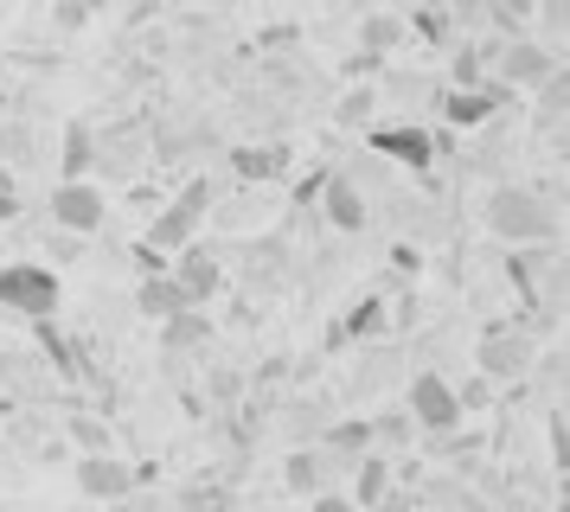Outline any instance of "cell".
Returning <instances> with one entry per match:
<instances>
[{
	"mask_svg": "<svg viewBox=\"0 0 570 512\" xmlns=\"http://www.w3.org/2000/svg\"><path fill=\"white\" fill-rule=\"evenodd\" d=\"M0 154L27 167V160H32V128H0Z\"/></svg>",
	"mask_w": 570,
	"mask_h": 512,
	"instance_id": "cell-31",
	"label": "cell"
},
{
	"mask_svg": "<svg viewBox=\"0 0 570 512\" xmlns=\"http://www.w3.org/2000/svg\"><path fill=\"white\" fill-rule=\"evenodd\" d=\"M52 20H58V26H65V32H71V26H83V20H90V7H58Z\"/></svg>",
	"mask_w": 570,
	"mask_h": 512,
	"instance_id": "cell-38",
	"label": "cell"
},
{
	"mask_svg": "<svg viewBox=\"0 0 570 512\" xmlns=\"http://www.w3.org/2000/svg\"><path fill=\"white\" fill-rule=\"evenodd\" d=\"M385 378H391V353H365V365H360V372H353V391H360V397H365L372 384H385Z\"/></svg>",
	"mask_w": 570,
	"mask_h": 512,
	"instance_id": "cell-29",
	"label": "cell"
},
{
	"mask_svg": "<svg viewBox=\"0 0 570 512\" xmlns=\"http://www.w3.org/2000/svg\"><path fill=\"white\" fill-rule=\"evenodd\" d=\"M564 71V51H551L539 39V32H525V39H513V46H500L493 51V83H507V90H539V83H551V77Z\"/></svg>",
	"mask_w": 570,
	"mask_h": 512,
	"instance_id": "cell-7",
	"label": "cell"
},
{
	"mask_svg": "<svg viewBox=\"0 0 570 512\" xmlns=\"http://www.w3.org/2000/svg\"><path fill=\"white\" fill-rule=\"evenodd\" d=\"M116 506H122V512H160V500H148V493H122Z\"/></svg>",
	"mask_w": 570,
	"mask_h": 512,
	"instance_id": "cell-37",
	"label": "cell"
},
{
	"mask_svg": "<svg viewBox=\"0 0 570 512\" xmlns=\"http://www.w3.org/2000/svg\"><path fill=\"white\" fill-rule=\"evenodd\" d=\"M141 154H148L141 128H129V135H97V167H90V174L135 179V174H141Z\"/></svg>",
	"mask_w": 570,
	"mask_h": 512,
	"instance_id": "cell-16",
	"label": "cell"
},
{
	"mask_svg": "<svg viewBox=\"0 0 570 512\" xmlns=\"http://www.w3.org/2000/svg\"><path fill=\"white\" fill-rule=\"evenodd\" d=\"M385 333H391L385 295H360V302H353L334 327H327V346H346V339H353V346H372V339H385Z\"/></svg>",
	"mask_w": 570,
	"mask_h": 512,
	"instance_id": "cell-12",
	"label": "cell"
},
{
	"mask_svg": "<svg viewBox=\"0 0 570 512\" xmlns=\"http://www.w3.org/2000/svg\"><path fill=\"white\" fill-rule=\"evenodd\" d=\"M564 20H570V7H564V0H544V7H539V26L551 32V39H544L551 51H564Z\"/></svg>",
	"mask_w": 570,
	"mask_h": 512,
	"instance_id": "cell-28",
	"label": "cell"
},
{
	"mask_svg": "<svg viewBox=\"0 0 570 512\" xmlns=\"http://www.w3.org/2000/svg\"><path fill=\"white\" fill-rule=\"evenodd\" d=\"M32 327H39V346L52 353L58 372H78V339H65V333H58V321H32Z\"/></svg>",
	"mask_w": 570,
	"mask_h": 512,
	"instance_id": "cell-26",
	"label": "cell"
},
{
	"mask_svg": "<svg viewBox=\"0 0 570 512\" xmlns=\"http://www.w3.org/2000/svg\"><path fill=\"white\" fill-rule=\"evenodd\" d=\"M551 512H570V506H564V500H558V506H551Z\"/></svg>",
	"mask_w": 570,
	"mask_h": 512,
	"instance_id": "cell-40",
	"label": "cell"
},
{
	"mask_svg": "<svg viewBox=\"0 0 570 512\" xmlns=\"http://www.w3.org/2000/svg\"><path fill=\"white\" fill-rule=\"evenodd\" d=\"M0 307L20 314V321H58L65 282H58L46 263H7V269H0Z\"/></svg>",
	"mask_w": 570,
	"mask_h": 512,
	"instance_id": "cell-3",
	"label": "cell"
},
{
	"mask_svg": "<svg viewBox=\"0 0 570 512\" xmlns=\"http://www.w3.org/2000/svg\"><path fill=\"white\" fill-rule=\"evenodd\" d=\"M391 486H397V461L372 449V455L353 461V493H346V500H353V512H372V506L391 493Z\"/></svg>",
	"mask_w": 570,
	"mask_h": 512,
	"instance_id": "cell-15",
	"label": "cell"
},
{
	"mask_svg": "<svg viewBox=\"0 0 570 512\" xmlns=\"http://www.w3.org/2000/svg\"><path fill=\"white\" fill-rule=\"evenodd\" d=\"M20 218V186H0V225Z\"/></svg>",
	"mask_w": 570,
	"mask_h": 512,
	"instance_id": "cell-36",
	"label": "cell"
},
{
	"mask_svg": "<svg viewBox=\"0 0 570 512\" xmlns=\"http://www.w3.org/2000/svg\"><path fill=\"white\" fill-rule=\"evenodd\" d=\"M564 102H570V77L558 71L551 83H539V90H532V122H539V128H558V122H564Z\"/></svg>",
	"mask_w": 570,
	"mask_h": 512,
	"instance_id": "cell-23",
	"label": "cell"
},
{
	"mask_svg": "<svg viewBox=\"0 0 570 512\" xmlns=\"http://www.w3.org/2000/svg\"><path fill=\"white\" fill-rule=\"evenodd\" d=\"M372 109H379V90H346L340 109H334V122L340 128H365V122H372Z\"/></svg>",
	"mask_w": 570,
	"mask_h": 512,
	"instance_id": "cell-27",
	"label": "cell"
},
{
	"mask_svg": "<svg viewBox=\"0 0 570 512\" xmlns=\"http://www.w3.org/2000/svg\"><path fill=\"white\" fill-rule=\"evenodd\" d=\"M90 167H97V128L71 122L65 135H58V174L65 179H90Z\"/></svg>",
	"mask_w": 570,
	"mask_h": 512,
	"instance_id": "cell-18",
	"label": "cell"
},
{
	"mask_svg": "<svg viewBox=\"0 0 570 512\" xmlns=\"http://www.w3.org/2000/svg\"><path fill=\"white\" fill-rule=\"evenodd\" d=\"M225 167H232L237 179L263 186V179H283L288 167H295V148H288V141H244V148L225 154Z\"/></svg>",
	"mask_w": 570,
	"mask_h": 512,
	"instance_id": "cell-14",
	"label": "cell"
},
{
	"mask_svg": "<svg viewBox=\"0 0 570 512\" xmlns=\"http://www.w3.org/2000/svg\"><path fill=\"white\" fill-rule=\"evenodd\" d=\"M283 486H288V493H302V500H314V493H334V467L321 461V449H288Z\"/></svg>",
	"mask_w": 570,
	"mask_h": 512,
	"instance_id": "cell-17",
	"label": "cell"
},
{
	"mask_svg": "<svg viewBox=\"0 0 570 512\" xmlns=\"http://www.w3.org/2000/svg\"><path fill=\"white\" fill-rule=\"evenodd\" d=\"M404 442H416L411 416H404V410H372V449L391 455V449H404Z\"/></svg>",
	"mask_w": 570,
	"mask_h": 512,
	"instance_id": "cell-24",
	"label": "cell"
},
{
	"mask_svg": "<svg viewBox=\"0 0 570 512\" xmlns=\"http://www.w3.org/2000/svg\"><path fill=\"white\" fill-rule=\"evenodd\" d=\"M109 218V199L104 186H90V179H58L52 186V230H65V237H97Z\"/></svg>",
	"mask_w": 570,
	"mask_h": 512,
	"instance_id": "cell-8",
	"label": "cell"
},
{
	"mask_svg": "<svg viewBox=\"0 0 570 512\" xmlns=\"http://www.w3.org/2000/svg\"><path fill=\"white\" fill-rule=\"evenodd\" d=\"M46 244H52V256H78V237H65V230H52Z\"/></svg>",
	"mask_w": 570,
	"mask_h": 512,
	"instance_id": "cell-39",
	"label": "cell"
},
{
	"mask_svg": "<svg viewBox=\"0 0 570 512\" xmlns=\"http://www.w3.org/2000/svg\"><path fill=\"white\" fill-rule=\"evenodd\" d=\"M404 46V13H365L360 20V51L365 58H385Z\"/></svg>",
	"mask_w": 570,
	"mask_h": 512,
	"instance_id": "cell-22",
	"label": "cell"
},
{
	"mask_svg": "<svg viewBox=\"0 0 570 512\" xmlns=\"http://www.w3.org/2000/svg\"><path fill=\"white\" fill-rule=\"evenodd\" d=\"M391 269H397V276H416V269H423L416 244H397V250H391Z\"/></svg>",
	"mask_w": 570,
	"mask_h": 512,
	"instance_id": "cell-33",
	"label": "cell"
},
{
	"mask_svg": "<svg viewBox=\"0 0 570 512\" xmlns=\"http://www.w3.org/2000/svg\"><path fill=\"white\" fill-rule=\"evenodd\" d=\"M321 186H327V167H314V174L295 186V205H314V199H321Z\"/></svg>",
	"mask_w": 570,
	"mask_h": 512,
	"instance_id": "cell-34",
	"label": "cell"
},
{
	"mask_svg": "<svg viewBox=\"0 0 570 512\" xmlns=\"http://www.w3.org/2000/svg\"><path fill=\"white\" fill-rule=\"evenodd\" d=\"M372 512H416V493H411V486H391V493H385Z\"/></svg>",
	"mask_w": 570,
	"mask_h": 512,
	"instance_id": "cell-32",
	"label": "cell"
},
{
	"mask_svg": "<svg viewBox=\"0 0 570 512\" xmlns=\"http://www.w3.org/2000/svg\"><path fill=\"white\" fill-rule=\"evenodd\" d=\"M365 148L379 154L385 167H411V174H430L442 154H449V141H442V135H430L423 122H372V128H365Z\"/></svg>",
	"mask_w": 570,
	"mask_h": 512,
	"instance_id": "cell-4",
	"label": "cell"
},
{
	"mask_svg": "<svg viewBox=\"0 0 570 512\" xmlns=\"http://www.w3.org/2000/svg\"><path fill=\"white\" fill-rule=\"evenodd\" d=\"M71 481H78L83 500H97V506H116L122 493H135V467L116 449L109 455H78L71 461Z\"/></svg>",
	"mask_w": 570,
	"mask_h": 512,
	"instance_id": "cell-9",
	"label": "cell"
},
{
	"mask_svg": "<svg viewBox=\"0 0 570 512\" xmlns=\"http://www.w3.org/2000/svg\"><path fill=\"white\" fill-rule=\"evenodd\" d=\"M532 365H539V346H532L519 327H507V321L481 327V346H474V372H481V384L532 378Z\"/></svg>",
	"mask_w": 570,
	"mask_h": 512,
	"instance_id": "cell-6",
	"label": "cell"
},
{
	"mask_svg": "<svg viewBox=\"0 0 570 512\" xmlns=\"http://www.w3.org/2000/svg\"><path fill=\"white\" fill-rule=\"evenodd\" d=\"M71 435L83 442V455H109V435H104V423H90V416H71Z\"/></svg>",
	"mask_w": 570,
	"mask_h": 512,
	"instance_id": "cell-30",
	"label": "cell"
},
{
	"mask_svg": "<svg viewBox=\"0 0 570 512\" xmlns=\"http://www.w3.org/2000/svg\"><path fill=\"white\" fill-rule=\"evenodd\" d=\"M212 339V321H206V307H186V314H174V321H160V346H167V358H180V353H199Z\"/></svg>",
	"mask_w": 570,
	"mask_h": 512,
	"instance_id": "cell-19",
	"label": "cell"
},
{
	"mask_svg": "<svg viewBox=\"0 0 570 512\" xmlns=\"http://www.w3.org/2000/svg\"><path fill=\"white\" fill-rule=\"evenodd\" d=\"M321 211H327V225L346 230V237L372 225V199H365V193H360V186H353L346 174H340V167H327V186H321Z\"/></svg>",
	"mask_w": 570,
	"mask_h": 512,
	"instance_id": "cell-13",
	"label": "cell"
},
{
	"mask_svg": "<svg viewBox=\"0 0 570 512\" xmlns=\"http://www.w3.org/2000/svg\"><path fill=\"white\" fill-rule=\"evenodd\" d=\"M308 512H353V500H346V493H314Z\"/></svg>",
	"mask_w": 570,
	"mask_h": 512,
	"instance_id": "cell-35",
	"label": "cell"
},
{
	"mask_svg": "<svg viewBox=\"0 0 570 512\" xmlns=\"http://www.w3.org/2000/svg\"><path fill=\"white\" fill-rule=\"evenodd\" d=\"M327 423H334V410H321L314 397H295V404H288V416H283V435H288V442H302V449H314Z\"/></svg>",
	"mask_w": 570,
	"mask_h": 512,
	"instance_id": "cell-21",
	"label": "cell"
},
{
	"mask_svg": "<svg viewBox=\"0 0 570 512\" xmlns=\"http://www.w3.org/2000/svg\"><path fill=\"white\" fill-rule=\"evenodd\" d=\"M488 230L500 244H513V250H551L558 244V205L544 199L539 186H493L488 193Z\"/></svg>",
	"mask_w": 570,
	"mask_h": 512,
	"instance_id": "cell-1",
	"label": "cell"
},
{
	"mask_svg": "<svg viewBox=\"0 0 570 512\" xmlns=\"http://www.w3.org/2000/svg\"><path fill=\"white\" fill-rule=\"evenodd\" d=\"M500 109H513V90H507V83H493V77L481 83V90H442V97H436V116L449 128H488Z\"/></svg>",
	"mask_w": 570,
	"mask_h": 512,
	"instance_id": "cell-10",
	"label": "cell"
},
{
	"mask_svg": "<svg viewBox=\"0 0 570 512\" xmlns=\"http://www.w3.org/2000/svg\"><path fill=\"white\" fill-rule=\"evenodd\" d=\"M167 276H174V288L186 295V307H206L218 288H225V263L212 250H199V244H186L174 263H167Z\"/></svg>",
	"mask_w": 570,
	"mask_h": 512,
	"instance_id": "cell-11",
	"label": "cell"
},
{
	"mask_svg": "<svg viewBox=\"0 0 570 512\" xmlns=\"http://www.w3.org/2000/svg\"><path fill=\"white\" fill-rule=\"evenodd\" d=\"M404 416H411L416 435H455L462 430V404H455V384L442 378V372H411L404 384Z\"/></svg>",
	"mask_w": 570,
	"mask_h": 512,
	"instance_id": "cell-5",
	"label": "cell"
},
{
	"mask_svg": "<svg viewBox=\"0 0 570 512\" xmlns=\"http://www.w3.org/2000/svg\"><path fill=\"white\" fill-rule=\"evenodd\" d=\"M218 205V179H186L180 193L167 205H155V218H148V237H141V250L155 256H180L193 237H199V225H206V211Z\"/></svg>",
	"mask_w": 570,
	"mask_h": 512,
	"instance_id": "cell-2",
	"label": "cell"
},
{
	"mask_svg": "<svg viewBox=\"0 0 570 512\" xmlns=\"http://www.w3.org/2000/svg\"><path fill=\"white\" fill-rule=\"evenodd\" d=\"M135 307L148 321H174V314H186V295L174 288V276H141L135 282Z\"/></svg>",
	"mask_w": 570,
	"mask_h": 512,
	"instance_id": "cell-20",
	"label": "cell"
},
{
	"mask_svg": "<svg viewBox=\"0 0 570 512\" xmlns=\"http://www.w3.org/2000/svg\"><path fill=\"white\" fill-rule=\"evenodd\" d=\"M449 7H416V13H404V39H423V46H449Z\"/></svg>",
	"mask_w": 570,
	"mask_h": 512,
	"instance_id": "cell-25",
	"label": "cell"
}]
</instances>
